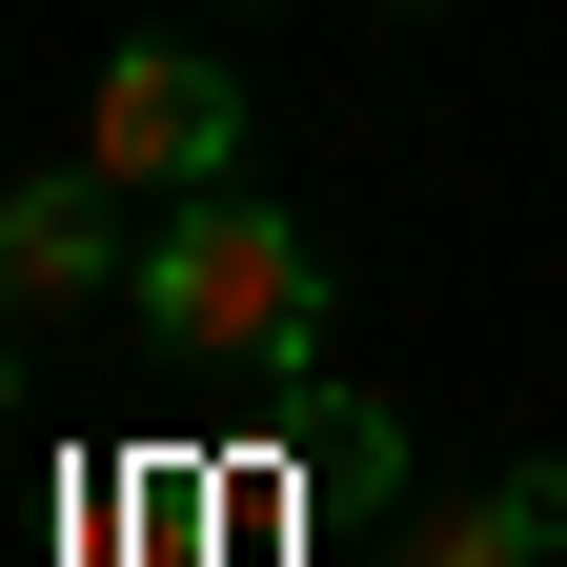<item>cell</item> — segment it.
<instances>
[{
    "label": "cell",
    "instance_id": "obj_7",
    "mask_svg": "<svg viewBox=\"0 0 567 567\" xmlns=\"http://www.w3.org/2000/svg\"><path fill=\"white\" fill-rule=\"evenodd\" d=\"M0 324H21V305H0Z\"/></svg>",
    "mask_w": 567,
    "mask_h": 567
},
{
    "label": "cell",
    "instance_id": "obj_3",
    "mask_svg": "<svg viewBox=\"0 0 567 567\" xmlns=\"http://www.w3.org/2000/svg\"><path fill=\"white\" fill-rule=\"evenodd\" d=\"M102 203H122L102 163H82V183H21V203H0V305H102V284H142Z\"/></svg>",
    "mask_w": 567,
    "mask_h": 567
},
{
    "label": "cell",
    "instance_id": "obj_6",
    "mask_svg": "<svg viewBox=\"0 0 567 567\" xmlns=\"http://www.w3.org/2000/svg\"><path fill=\"white\" fill-rule=\"evenodd\" d=\"M527 567H567V527H547V547H527Z\"/></svg>",
    "mask_w": 567,
    "mask_h": 567
},
{
    "label": "cell",
    "instance_id": "obj_2",
    "mask_svg": "<svg viewBox=\"0 0 567 567\" xmlns=\"http://www.w3.org/2000/svg\"><path fill=\"white\" fill-rule=\"evenodd\" d=\"M82 163L142 183V203H203V183L244 163V82H224L203 41H122L102 82H82Z\"/></svg>",
    "mask_w": 567,
    "mask_h": 567
},
{
    "label": "cell",
    "instance_id": "obj_8",
    "mask_svg": "<svg viewBox=\"0 0 567 567\" xmlns=\"http://www.w3.org/2000/svg\"><path fill=\"white\" fill-rule=\"evenodd\" d=\"M385 21H405V0H385Z\"/></svg>",
    "mask_w": 567,
    "mask_h": 567
},
{
    "label": "cell",
    "instance_id": "obj_1",
    "mask_svg": "<svg viewBox=\"0 0 567 567\" xmlns=\"http://www.w3.org/2000/svg\"><path fill=\"white\" fill-rule=\"evenodd\" d=\"M142 324L183 344V365H324V244L284 224V203L203 183L163 244H142Z\"/></svg>",
    "mask_w": 567,
    "mask_h": 567
},
{
    "label": "cell",
    "instance_id": "obj_5",
    "mask_svg": "<svg viewBox=\"0 0 567 567\" xmlns=\"http://www.w3.org/2000/svg\"><path fill=\"white\" fill-rule=\"evenodd\" d=\"M305 486H324V507H385V486H405V405L324 385V405H305Z\"/></svg>",
    "mask_w": 567,
    "mask_h": 567
},
{
    "label": "cell",
    "instance_id": "obj_4",
    "mask_svg": "<svg viewBox=\"0 0 567 567\" xmlns=\"http://www.w3.org/2000/svg\"><path fill=\"white\" fill-rule=\"evenodd\" d=\"M547 527H567V466H507V486H466V507H425L385 567H527Z\"/></svg>",
    "mask_w": 567,
    "mask_h": 567
}]
</instances>
